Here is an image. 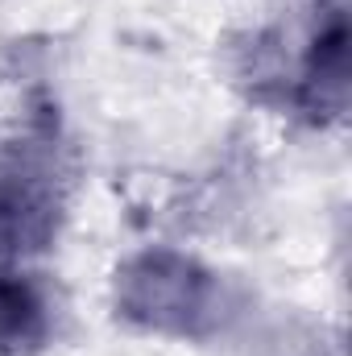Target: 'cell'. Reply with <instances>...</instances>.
Returning a JSON list of instances; mask_svg holds the SVG:
<instances>
[{
    "mask_svg": "<svg viewBox=\"0 0 352 356\" xmlns=\"http://www.w3.org/2000/svg\"><path fill=\"white\" fill-rule=\"evenodd\" d=\"M58 195L50 175L33 162H13L0 170V257L42 249L54 232Z\"/></svg>",
    "mask_w": 352,
    "mask_h": 356,
    "instance_id": "cell-2",
    "label": "cell"
},
{
    "mask_svg": "<svg viewBox=\"0 0 352 356\" xmlns=\"http://www.w3.org/2000/svg\"><path fill=\"white\" fill-rule=\"evenodd\" d=\"M211 286L199 269L182 257H141L120 277V307L162 332H195L207 315Z\"/></svg>",
    "mask_w": 352,
    "mask_h": 356,
    "instance_id": "cell-1",
    "label": "cell"
},
{
    "mask_svg": "<svg viewBox=\"0 0 352 356\" xmlns=\"http://www.w3.org/2000/svg\"><path fill=\"white\" fill-rule=\"evenodd\" d=\"M46 336V302L25 282V273L0 266V348L21 353Z\"/></svg>",
    "mask_w": 352,
    "mask_h": 356,
    "instance_id": "cell-3",
    "label": "cell"
}]
</instances>
